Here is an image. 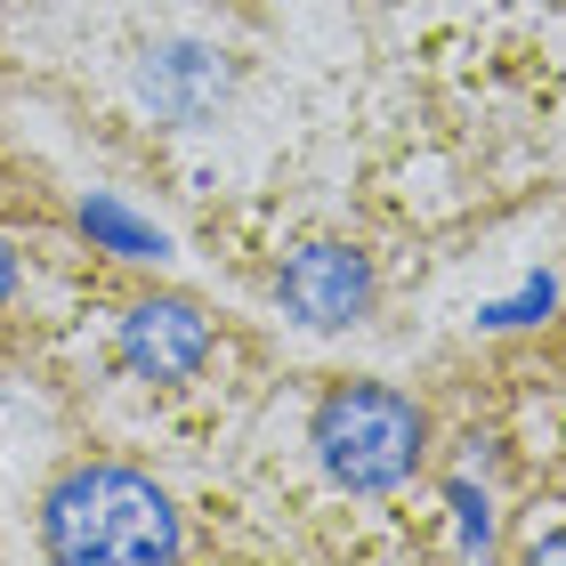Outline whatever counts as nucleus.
Instances as JSON below:
<instances>
[{
  "mask_svg": "<svg viewBox=\"0 0 566 566\" xmlns=\"http://www.w3.org/2000/svg\"><path fill=\"white\" fill-rule=\"evenodd\" d=\"M33 551L57 566H187V558H275L260 518L211 470L73 437L33 485Z\"/></svg>",
  "mask_w": 566,
  "mask_h": 566,
  "instance_id": "3",
  "label": "nucleus"
},
{
  "mask_svg": "<svg viewBox=\"0 0 566 566\" xmlns=\"http://www.w3.org/2000/svg\"><path fill=\"white\" fill-rule=\"evenodd\" d=\"M0 57L97 154L146 187L211 202L235 146L283 82L275 0H17Z\"/></svg>",
  "mask_w": 566,
  "mask_h": 566,
  "instance_id": "1",
  "label": "nucleus"
},
{
  "mask_svg": "<svg viewBox=\"0 0 566 566\" xmlns=\"http://www.w3.org/2000/svg\"><path fill=\"white\" fill-rule=\"evenodd\" d=\"M0 9H17V0H0Z\"/></svg>",
  "mask_w": 566,
  "mask_h": 566,
  "instance_id": "5",
  "label": "nucleus"
},
{
  "mask_svg": "<svg viewBox=\"0 0 566 566\" xmlns=\"http://www.w3.org/2000/svg\"><path fill=\"white\" fill-rule=\"evenodd\" d=\"M122 251L97 227V202L57 195L33 154L0 122V373L33 380V365L90 316Z\"/></svg>",
  "mask_w": 566,
  "mask_h": 566,
  "instance_id": "4",
  "label": "nucleus"
},
{
  "mask_svg": "<svg viewBox=\"0 0 566 566\" xmlns=\"http://www.w3.org/2000/svg\"><path fill=\"white\" fill-rule=\"evenodd\" d=\"M275 373L283 340L260 316H235L195 283L146 275L138 260H122L90 316L33 365L41 389L82 413V437H114L187 470L227 446V429L260 405Z\"/></svg>",
  "mask_w": 566,
  "mask_h": 566,
  "instance_id": "2",
  "label": "nucleus"
}]
</instances>
